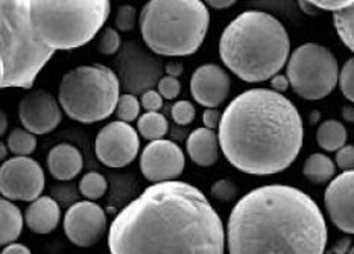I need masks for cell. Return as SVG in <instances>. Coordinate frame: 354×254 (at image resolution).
Returning a JSON list of instances; mask_svg holds the SVG:
<instances>
[{
    "instance_id": "8",
    "label": "cell",
    "mask_w": 354,
    "mask_h": 254,
    "mask_svg": "<svg viewBox=\"0 0 354 254\" xmlns=\"http://www.w3.org/2000/svg\"><path fill=\"white\" fill-rule=\"evenodd\" d=\"M119 91L120 81L110 67L104 64L80 66L63 76L58 101L72 120L95 124L116 111Z\"/></svg>"
},
{
    "instance_id": "18",
    "label": "cell",
    "mask_w": 354,
    "mask_h": 254,
    "mask_svg": "<svg viewBox=\"0 0 354 254\" xmlns=\"http://www.w3.org/2000/svg\"><path fill=\"white\" fill-rule=\"evenodd\" d=\"M61 218V209L55 199L40 197L28 206L25 222L30 232L37 235H48L57 228Z\"/></svg>"
},
{
    "instance_id": "45",
    "label": "cell",
    "mask_w": 354,
    "mask_h": 254,
    "mask_svg": "<svg viewBox=\"0 0 354 254\" xmlns=\"http://www.w3.org/2000/svg\"><path fill=\"white\" fill-rule=\"evenodd\" d=\"M6 128H8V122H6V114L2 113V128H0V133L5 134L6 133Z\"/></svg>"
},
{
    "instance_id": "33",
    "label": "cell",
    "mask_w": 354,
    "mask_h": 254,
    "mask_svg": "<svg viewBox=\"0 0 354 254\" xmlns=\"http://www.w3.org/2000/svg\"><path fill=\"white\" fill-rule=\"evenodd\" d=\"M181 91V84L176 78H172V76H163L158 81V93L169 99V101H172L176 96L180 95Z\"/></svg>"
},
{
    "instance_id": "14",
    "label": "cell",
    "mask_w": 354,
    "mask_h": 254,
    "mask_svg": "<svg viewBox=\"0 0 354 254\" xmlns=\"http://www.w3.org/2000/svg\"><path fill=\"white\" fill-rule=\"evenodd\" d=\"M19 119L29 133L48 134L61 124L63 109L49 91L34 90L20 101Z\"/></svg>"
},
{
    "instance_id": "44",
    "label": "cell",
    "mask_w": 354,
    "mask_h": 254,
    "mask_svg": "<svg viewBox=\"0 0 354 254\" xmlns=\"http://www.w3.org/2000/svg\"><path fill=\"white\" fill-rule=\"evenodd\" d=\"M299 8H301L303 11H306L307 14H310V15H313L315 10H317V8L312 5V2H299Z\"/></svg>"
},
{
    "instance_id": "41",
    "label": "cell",
    "mask_w": 354,
    "mask_h": 254,
    "mask_svg": "<svg viewBox=\"0 0 354 254\" xmlns=\"http://www.w3.org/2000/svg\"><path fill=\"white\" fill-rule=\"evenodd\" d=\"M166 72H167V76L176 78V76H180L184 72V67L180 63H175V61H172V63H169L166 66Z\"/></svg>"
},
{
    "instance_id": "42",
    "label": "cell",
    "mask_w": 354,
    "mask_h": 254,
    "mask_svg": "<svg viewBox=\"0 0 354 254\" xmlns=\"http://www.w3.org/2000/svg\"><path fill=\"white\" fill-rule=\"evenodd\" d=\"M332 251H333V253H337V254L348 253V251H350V239H348V237H344V239L337 241Z\"/></svg>"
},
{
    "instance_id": "43",
    "label": "cell",
    "mask_w": 354,
    "mask_h": 254,
    "mask_svg": "<svg viewBox=\"0 0 354 254\" xmlns=\"http://www.w3.org/2000/svg\"><path fill=\"white\" fill-rule=\"evenodd\" d=\"M342 116L347 122H354V109H353V107L345 105L342 109Z\"/></svg>"
},
{
    "instance_id": "29",
    "label": "cell",
    "mask_w": 354,
    "mask_h": 254,
    "mask_svg": "<svg viewBox=\"0 0 354 254\" xmlns=\"http://www.w3.org/2000/svg\"><path fill=\"white\" fill-rule=\"evenodd\" d=\"M137 21V10L133 5H122L114 17V28L122 33L133 30Z\"/></svg>"
},
{
    "instance_id": "5",
    "label": "cell",
    "mask_w": 354,
    "mask_h": 254,
    "mask_svg": "<svg viewBox=\"0 0 354 254\" xmlns=\"http://www.w3.org/2000/svg\"><path fill=\"white\" fill-rule=\"evenodd\" d=\"M209 26V8L199 0H151L140 12V33L146 46L163 57L195 53Z\"/></svg>"
},
{
    "instance_id": "28",
    "label": "cell",
    "mask_w": 354,
    "mask_h": 254,
    "mask_svg": "<svg viewBox=\"0 0 354 254\" xmlns=\"http://www.w3.org/2000/svg\"><path fill=\"white\" fill-rule=\"evenodd\" d=\"M122 38L118 33V29L114 28H104L101 30L97 42V51L104 53V55H114L120 48Z\"/></svg>"
},
{
    "instance_id": "36",
    "label": "cell",
    "mask_w": 354,
    "mask_h": 254,
    "mask_svg": "<svg viewBox=\"0 0 354 254\" xmlns=\"http://www.w3.org/2000/svg\"><path fill=\"white\" fill-rule=\"evenodd\" d=\"M353 2H348V0H326V2H322V0H313L312 5L317 8V10H324V11H333L335 12H339L345 8H348Z\"/></svg>"
},
{
    "instance_id": "11",
    "label": "cell",
    "mask_w": 354,
    "mask_h": 254,
    "mask_svg": "<svg viewBox=\"0 0 354 254\" xmlns=\"http://www.w3.org/2000/svg\"><path fill=\"white\" fill-rule=\"evenodd\" d=\"M140 140L137 131L129 124L114 120L97 133L96 157L109 167H125L136 160Z\"/></svg>"
},
{
    "instance_id": "1",
    "label": "cell",
    "mask_w": 354,
    "mask_h": 254,
    "mask_svg": "<svg viewBox=\"0 0 354 254\" xmlns=\"http://www.w3.org/2000/svg\"><path fill=\"white\" fill-rule=\"evenodd\" d=\"M225 228L212 203L184 181L152 184L116 215L110 254H224Z\"/></svg>"
},
{
    "instance_id": "34",
    "label": "cell",
    "mask_w": 354,
    "mask_h": 254,
    "mask_svg": "<svg viewBox=\"0 0 354 254\" xmlns=\"http://www.w3.org/2000/svg\"><path fill=\"white\" fill-rule=\"evenodd\" d=\"M336 165L342 172L354 169V145H345L336 152Z\"/></svg>"
},
{
    "instance_id": "12",
    "label": "cell",
    "mask_w": 354,
    "mask_h": 254,
    "mask_svg": "<svg viewBox=\"0 0 354 254\" xmlns=\"http://www.w3.org/2000/svg\"><path fill=\"white\" fill-rule=\"evenodd\" d=\"M186 166V157L178 145L172 140H153L140 156V171L148 181L158 184L176 181Z\"/></svg>"
},
{
    "instance_id": "25",
    "label": "cell",
    "mask_w": 354,
    "mask_h": 254,
    "mask_svg": "<svg viewBox=\"0 0 354 254\" xmlns=\"http://www.w3.org/2000/svg\"><path fill=\"white\" fill-rule=\"evenodd\" d=\"M333 23L336 33L342 43L354 52V2L345 10L333 14Z\"/></svg>"
},
{
    "instance_id": "38",
    "label": "cell",
    "mask_w": 354,
    "mask_h": 254,
    "mask_svg": "<svg viewBox=\"0 0 354 254\" xmlns=\"http://www.w3.org/2000/svg\"><path fill=\"white\" fill-rule=\"evenodd\" d=\"M290 86V82L288 80L286 75H275L274 78L271 80V87L274 89V91H277V93H283V91H286Z\"/></svg>"
},
{
    "instance_id": "46",
    "label": "cell",
    "mask_w": 354,
    "mask_h": 254,
    "mask_svg": "<svg viewBox=\"0 0 354 254\" xmlns=\"http://www.w3.org/2000/svg\"><path fill=\"white\" fill-rule=\"evenodd\" d=\"M318 119H319V111H313L312 116H310V122H315V120H318Z\"/></svg>"
},
{
    "instance_id": "32",
    "label": "cell",
    "mask_w": 354,
    "mask_h": 254,
    "mask_svg": "<svg viewBox=\"0 0 354 254\" xmlns=\"http://www.w3.org/2000/svg\"><path fill=\"white\" fill-rule=\"evenodd\" d=\"M212 197L219 201H232L237 197V186L232 180H219L212 186Z\"/></svg>"
},
{
    "instance_id": "37",
    "label": "cell",
    "mask_w": 354,
    "mask_h": 254,
    "mask_svg": "<svg viewBox=\"0 0 354 254\" xmlns=\"http://www.w3.org/2000/svg\"><path fill=\"white\" fill-rule=\"evenodd\" d=\"M221 120H222V113L218 111V109H207L203 114L204 125H205V128H209V129L219 128Z\"/></svg>"
},
{
    "instance_id": "31",
    "label": "cell",
    "mask_w": 354,
    "mask_h": 254,
    "mask_svg": "<svg viewBox=\"0 0 354 254\" xmlns=\"http://www.w3.org/2000/svg\"><path fill=\"white\" fill-rule=\"evenodd\" d=\"M172 118L178 125H189L196 118V110L189 101H178L172 107Z\"/></svg>"
},
{
    "instance_id": "26",
    "label": "cell",
    "mask_w": 354,
    "mask_h": 254,
    "mask_svg": "<svg viewBox=\"0 0 354 254\" xmlns=\"http://www.w3.org/2000/svg\"><path fill=\"white\" fill-rule=\"evenodd\" d=\"M109 188V183L102 174L97 172H88L81 179L80 181V192L88 198V201H96V199L102 198Z\"/></svg>"
},
{
    "instance_id": "27",
    "label": "cell",
    "mask_w": 354,
    "mask_h": 254,
    "mask_svg": "<svg viewBox=\"0 0 354 254\" xmlns=\"http://www.w3.org/2000/svg\"><path fill=\"white\" fill-rule=\"evenodd\" d=\"M140 105L142 102L134 95H122L119 99L116 114L118 120L131 124L136 119L138 120V114H140Z\"/></svg>"
},
{
    "instance_id": "6",
    "label": "cell",
    "mask_w": 354,
    "mask_h": 254,
    "mask_svg": "<svg viewBox=\"0 0 354 254\" xmlns=\"http://www.w3.org/2000/svg\"><path fill=\"white\" fill-rule=\"evenodd\" d=\"M2 33V89H30L38 73L49 63L52 51L30 23L29 0L0 2Z\"/></svg>"
},
{
    "instance_id": "16",
    "label": "cell",
    "mask_w": 354,
    "mask_h": 254,
    "mask_svg": "<svg viewBox=\"0 0 354 254\" xmlns=\"http://www.w3.org/2000/svg\"><path fill=\"white\" fill-rule=\"evenodd\" d=\"M230 76L221 66L204 64L192 75L190 93L199 105L218 109L230 95Z\"/></svg>"
},
{
    "instance_id": "7",
    "label": "cell",
    "mask_w": 354,
    "mask_h": 254,
    "mask_svg": "<svg viewBox=\"0 0 354 254\" xmlns=\"http://www.w3.org/2000/svg\"><path fill=\"white\" fill-rule=\"evenodd\" d=\"M30 23L52 51L86 46L102 30L111 12L109 0H29Z\"/></svg>"
},
{
    "instance_id": "40",
    "label": "cell",
    "mask_w": 354,
    "mask_h": 254,
    "mask_svg": "<svg viewBox=\"0 0 354 254\" xmlns=\"http://www.w3.org/2000/svg\"><path fill=\"white\" fill-rule=\"evenodd\" d=\"M234 0H207L205 5L213 8V10H225V8L233 6Z\"/></svg>"
},
{
    "instance_id": "4",
    "label": "cell",
    "mask_w": 354,
    "mask_h": 254,
    "mask_svg": "<svg viewBox=\"0 0 354 254\" xmlns=\"http://www.w3.org/2000/svg\"><path fill=\"white\" fill-rule=\"evenodd\" d=\"M290 40L286 28L274 15L250 10L230 23L221 35L219 55L245 82H263L288 64Z\"/></svg>"
},
{
    "instance_id": "47",
    "label": "cell",
    "mask_w": 354,
    "mask_h": 254,
    "mask_svg": "<svg viewBox=\"0 0 354 254\" xmlns=\"http://www.w3.org/2000/svg\"><path fill=\"white\" fill-rule=\"evenodd\" d=\"M6 148H8V146L5 143H2V158H5V156H6V151H8Z\"/></svg>"
},
{
    "instance_id": "30",
    "label": "cell",
    "mask_w": 354,
    "mask_h": 254,
    "mask_svg": "<svg viewBox=\"0 0 354 254\" xmlns=\"http://www.w3.org/2000/svg\"><path fill=\"white\" fill-rule=\"evenodd\" d=\"M339 86L344 96L354 104V57L345 61L339 73Z\"/></svg>"
},
{
    "instance_id": "15",
    "label": "cell",
    "mask_w": 354,
    "mask_h": 254,
    "mask_svg": "<svg viewBox=\"0 0 354 254\" xmlns=\"http://www.w3.org/2000/svg\"><path fill=\"white\" fill-rule=\"evenodd\" d=\"M324 204L335 227L347 235H354V169L330 181L324 192Z\"/></svg>"
},
{
    "instance_id": "39",
    "label": "cell",
    "mask_w": 354,
    "mask_h": 254,
    "mask_svg": "<svg viewBox=\"0 0 354 254\" xmlns=\"http://www.w3.org/2000/svg\"><path fill=\"white\" fill-rule=\"evenodd\" d=\"M2 254H32L30 250L23 244H10L3 248Z\"/></svg>"
},
{
    "instance_id": "2",
    "label": "cell",
    "mask_w": 354,
    "mask_h": 254,
    "mask_svg": "<svg viewBox=\"0 0 354 254\" xmlns=\"http://www.w3.org/2000/svg\"><path fill=\"white\" fill-rule=\"evenodd\" d=\"M327 224L303 190L268 184L243 195L227 226L230 254H324Z\"/></svg>"
},
{
    "instance_id": "23",
    "label": "cell",
    "mask_w": 354,
    "mask_h": 254,
    "mask_svg": "<svg viewBox=\"0 0 354 254\" xmlns=\"http://www.w3.org/2000/svg\"><path fill=\"white\" fill-rule=\"evenodd\" d=\"M137 129L146 140H161L167 134V119L161 113H145L137 120Z\"/></svg>"
},
{
    "instance_id": "20",
    "label": "cell",
    "mask_w": 354,
    "mask_h": 254,
    "mask_svg": "<svg viewBox=\"0 0 354 254\" xmlns=\"http://www.w3.org/2000/svg\"><path fill=\"white\" fill-rule=\"evenodd\" d=\"M0 217H2V228H0V242L2 245L14 244L21 235L23 224H25V218L21 217L20 209L15 204H12L10 199L2 198L0 203Z\"/></svg>"
},
{
    "instance_id": "22",
    "label": "cell",
    "mask_w": 354,
    "mask_h": 254,
    "mask_svg": "<svg viewBox=\"0 0 354 254\" xmlns=\"http://www.w3.org/2000/svg\"><path fill=\"white\" fill-rule=\"evenodd\" d=\"M317 140L322 149L328 152H337L344 148L345 142H347V129H345L339 120L328 119L319 125Z\"/></svg>"
},
{
    "instance_id": "10",
    "label": "cell",
    "mask_w": 354,
    "mask_h": 254,
    "mask_svg": "<svg viewBox=\"0 0 354 254\" xmlns=\"http://www.w3.org/2000/svg\"><path fill=\"white\" fill-rule=\"evenodd\" d=\"M44 189L43 167L34 158L12 157L0 169V192L10 201H35Z\"/></svg>"
},
{
    "instance_id": "21",
    "label": "cell",
    "mask_w": 354,
    "mask_h": 254,
    "mask_svg": "<svg viewBox=\"0 0 354 254\" xmlns=\"http://www.w3.org/2000/svg\"><path fill=\"white\" fill-rule=\"evenodd\" d=\"M303 174L307 180L315 184H324L335 176L336 165L326 154L317 152L307 157L303 167Z\"/></svg>"
},
{
    "instance_id": "19",
    "label": "cell",
    "mask_w": 354,
    "mask_h": 254,
    "mask_svg": "<svg viewBox=\"0 0 354 254\" xmlns=\"http://www.w3.org/2000/svg\"><path fill=\"white\" fill-rule=\"evenodd\" d=\"M219 136L213 129L198 128L187 137L186 149L194 163L209 167L219 158Z\"/></svg>"
},
{
    "instance_id": "17",
    "label": "cell",
    "mask_w": 354,
    "mask_h": 254,
    "mask_svg": "<svg viewBox=\"0 0 354 254\" xmlns=\"http://www.w3.org/2000/svg\"><path fill=\"white\" fill-rule=\"evenodd\" d=\"M84 167V160L78 148L68 143H59L49 151L48 169L55 180H73Z\"/></svg>"
},
{
    "instance_id": "3",
    "label": "cell",
    "mask_w": 354,
    "mask_h": 254,
    "mask_svg": "<svg viewBox=\"0 0 354 254\" xmlns=\"http://www.w3.org/2000/svg\"><path fill=\"white\" fill-rule=\"evenodd\" d=\"M219 145L225 158L248 175L280 174L303 148L301 114L274 90L252 89L236 96L222 113Z\"/></svg>"
},
{
    "instance_id": "9",
    "label": "cell",
    "mask_w": 354,
    "mask_h": 254,
    "mask_svg": "<svg viewBox=\"0 0 354 254\" xmlns=\"http://www.w3.org/2000/svg\"><path fill=\"white\" fill-rule=\"evenodd\" d=\"M286 76L299 98L319 101L332 93L339 82V66L336 57L324 46L306 43L292 52Z\"/></svg>"
},
{
    "instance_id": "24",
    "label": "cell",
    "mask_w": 354,
    "mask_h": 254,
    "mask_svg": "<svg viewBox=\"0 0 354 254\" xmlns=\"http://www.w3.org/2000/svg\"><path fill=\"white\" fill-rule=\"evenodd\" d=\"M6 146L15 157H28L37 148V137L25 128H14L6 138Z\"/></svg>"
},
{
    "instance_id": "13",
    "label": "cell",
    "mask_w": 354,
    "mask_h": 254,
    "mask_svg": "<svg viewBox=\"0 0 354 254\" xmlns=\"http://www.w3.org/2000/svg\"><path fill=\"white\" fill-rule=\"evenodd\" d=\"M64 232L76 247L88 248L102 239L106 232V215L93 201H80L66 212Z\"/></svg>"
},
{
    "instance_id": "35",
    "label": "cell",
    "mask_w": 354,
    "mask_h": 254,
    "mask_svg": "<svg viewBox=\"0 0 354 254\" xmlns=\"http://www.w3.org/2000/svg\"><path fill=\"white\" fill-rule=\"evenodd\" d=\"M140 102L143 105V109L148 113H157L158 110H161V107H163V96L156 90H148L143 93Z\"/></svg>"
},
{
    "instance_id": "48",
    "label": "cell",
    "mask_w": 354,
    "mask_h": 254,
    "mask_svg": "<svg viewBox=\"0 0 354 254\" xmlns=\"http://www.w3.org/2000/svg\"><path fill=\"white\" fill-rule=\"evenodd\" d=\"M347 254H354V245H353V247H351V248H350V251H348V253H347Z\"/></svg>"
}]
</instances>
